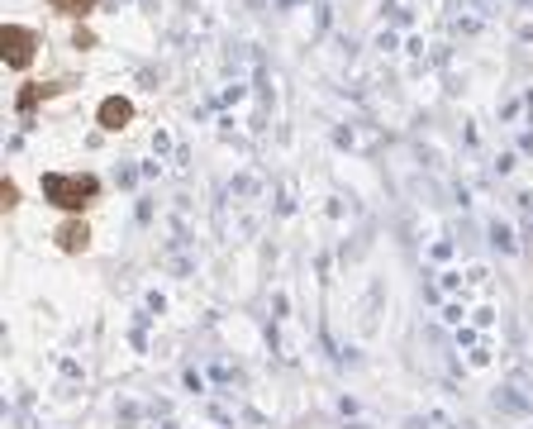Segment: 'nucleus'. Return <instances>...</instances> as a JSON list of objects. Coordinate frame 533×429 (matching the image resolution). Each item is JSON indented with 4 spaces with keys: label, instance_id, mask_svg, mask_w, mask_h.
Masks as SVG:
<instances>
[{
    "label": "nucleus",
    "instance_id": "obj_2",
    "mask_svg": "<svg viewBox=\"0 0 533 429\" xmlns=\"http://www.w3.org/2000/svg\"><path fill=\"white\" fill-rule=\"evenodd\" d=\"M33 48H39V39H33L29 29L5 24V34H0V53H5L10 68H29V62H33Z\"/></svg>",
    "mask_w": 533,
    "mask_h": 429
},
{
    "label": "nucleus",
    "instance_id": "obj_8",
    "mask_svg": "<svg viewBox=\"0 0 533 429\" xmlns=\"http://www.w3.org/2000/svg\"><path fill=\"white\" fill-rule=\"evenodd\" d=\"M72 43H77V48H91V43H95V34H91V29H77Z\"/></svg>",
    "mask_w": 533,
    "mask_h": 429
},
{
    "label": "nucleus",
    "instance_id": "obj_5",
    "mask_svg": "<svg viewBox=\"0 0 533 429\" xmlns=\"http://www.w3.org/2000/svg\"><path fill=\"white\" fill-rule=\"evenodd\" d=\"M53 10H62V14H77V20H86V14L95 10V0H48Z\"/></svg>",
    "mask_w": 533,
    "mask_h": 429
},
{
    "label": "nucleus",
    "instance_id": "obj_7",
    "mask_svg": "<svg viewBox=\"0 0 533 429\" xmlns=\"http://www.w3.org/2000/svg\"><path fill=\"white\" fill-rule=\"evenodd\" d=\"M0 201H5V210L20 205V187H14V181H0Z\"/></svg>",
    "mask_w": 533,
    "mask_h": 429
},
{
    "label": "nucleus",
    "instance_id": "obj_4",
    "mask_svg": "<svg viewBox=\"0 0 533 429\" xmlns=\"http://www.w3.org/2000/svg\"><path fill=\"white\" fill-rule=\"evenodd\" d=\"M91 243V229L81 224V220H67L62 229H58V249H67V253H81Z\"/></svg>",
    "mask_w": 533,
    "mask_h": 429
},
{
    "label": "nucleus",
    "instance_id": "obj_6",
    "mask_svg": "<svg viewBox=\"0 0 533 429\" xmlns=\"http://www.w3.org/2000/svg\"><path fill=\"white\" fill-rule=\"evenodd\" d=\"M48 96H58V87H29V91H20V101H14V105H20V110H33L39 101H48Z\"/></svg>",
    "mask_w": 533,
    "mask_h": 429
},
{
    "label": "nucleus",
    "instance_id": "obj_3",
    "mask_svg": "<svg viewBox=\"0 0 533 429\" xmlns=\"http://www.w3.org/2000/svg\"><path fill=\"white\" fill-rule=\"evenodd\" d=\"M133 120V105L124 101V96H110V101H100V129H110V134H114V129H124Z\"/></svg>",
    "mask_w": 533,
    "mask_h": 429
},
{
    "label": "nucleus",
    "instance_id": "obj_1",
    "mask_svg": "<svg viewBox=\"0 0 533 429\" xmlns=\"http://www.w3.org/2000/svg\"><path fill=\"white\" fill-rule=\"evenodd\" d=\"M95 191H100L95 177H62V172H48V177H43V196H48L53 205H62V210L91 205Z\"/></svg>",
    "mask_w": 533,
    "mask_h": 429
}]
</instances>
